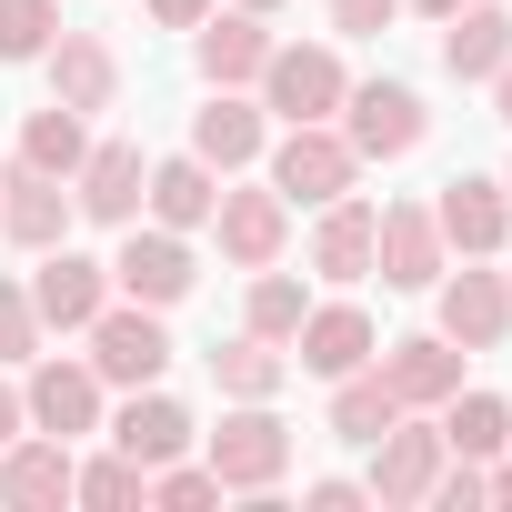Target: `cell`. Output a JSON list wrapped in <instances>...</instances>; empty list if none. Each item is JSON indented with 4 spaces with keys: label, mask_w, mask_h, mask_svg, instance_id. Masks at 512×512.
<instances>
[{
    "label": "cell",
    "mask_w": 512,
    "mask_h": 512,
    "mask_svg": "<svg viewBox=\"0 0 512 512\" xmlns=\"http://www.w3.org/2000/svg\"><path fill=\"white\" fill-rule=\"evenodd\" d=\"M272 191H282L292 211H322V201L362 191V151L342 141V121H282V141H272Z\"/></svg>",
    "instance_id": "6da1fadb"
},
{
    "label": "cell",
    "mask_w": 512,
    "mask_h": 512,
    "mask_svg": "<svg viewBox=\"0 0 512 512\" xmlns=\"http://www.w3.org/2000/svg\"><path fill=\"white\" fill-rule=\"evenodd\" d=\"M262 111L272 121H342V91H352V71H342V51L332 41H272V61H262Z\"/></svg>",
    "instance_id": "7a4b0ae2"
},
{
    "label": "cell",
    "mask_w": 512,
    "mask_h": 512,
    "mask_svg": "<svg viewBox=\"0 0 512 512\" xmlns=\"http://www.w3.org/2000/svg\"><path fill=\"white\" fill-rule=\"evenodd\" d=\"M201 462L221 472V492H272V482L292 472V422H282L272 402H231L221 432L201 442Z\"/></svg>",
    "instance_id": "3957f363"
},
{
    "label": "cell",
    "mask_w": 512,
    "mask_h": 512,
    "mask_svg": "<svg viewBox=\"0 0 512 512\" xmlns=\"http://www.w3.org/2000/svg\"><path fill=\"white\" fill-rule=\"evenodd\" d=\"M432 332L442 342H462V352H502L512 342V272H492V262H442V282H432Z\"/></svg>",
    "instance_id": "277c9868"
},
{
    "label": "cell",
    "mask_w": 512,
    "mask_h": 512,
    "mask_svg": "<svg viewBox=\"0 0 512 512\" xmlns=\"http://www.w3.org/2000/svg\"><path fill=\"white\" fill-rule=\"evenodd\" d=\"M422 131H432V111H422L412 81H352V91H342V141L362 151V171L422 151Z\"/></svg>",
    "instance_id": "5b68a950"
},
{
    "label": "cell",
    "mask_w": 512,
    "mask_h": 512,
    "mask_svg": "<svg viewBox=\"0 0 512 512\" xmlns=\"http://www.w3.org/2000/svg\"><path fill=\"white\" fill-rule=\"evenodd\" d=\"M101 382H121V392H141V382H161L171 372V332H161V312L151 302H101V322H91V352H81Z\"/></svg>",
    "instance_id": "8992f818"
},
{
    "label": "cell",
    "mask_w": 512,
    "mask_h": 512,
    "mask_svg": "<svg viewBox=\"0 0 512 512\" xmlns=\"http://www.w3.org/2000/svg\"><path fill=\"white\" fill-rule=\"evenodd\" d=\"M362 452H372V472H362V492H372L382 512H422V492H432V472L452 462V452H442V422H422V412H402V422H392V432H372Z\"/></svg>",
    "instance_id": "52a82bcc"
},
{
    "label": "cell",
    "mask_w": 512,
    "mask_h": 512,
    "mask_svg": "<svg viewBox=\"0 0 512 512\" xmlns=\"http://www.w3.org/2000/svg\"><path fill=\"white\" fill-rule=\"evenodd\" d=\"M191 282H201V262H191V231H161V221H131V231H121V251H111V292H121V302H151V312H171Z\"/></svg>",
    "instance_id": "ba28073f"
},
{
    "label": "cell",
    "mask_w": 512,
    "mask_h": 512,
    "mask_svg": "<svg viewBox=\"0 0 512 512\" xmlns=\"http://www.w3.org/2000/svg\"><path fill=\"white\" fill-rule=\"evenodd\" d=\"M101 372L91 362H71V352H31V382H21V412H31V432H61V442H81V432H101Z\"/></svg>",
    "instance_id": "9c48e42d"
},
{
    "label": "cell",
    "mask_w": 512,
    "mask_h": 512,
    "mask_svg": "<svg viewBox=\"0 0 512 512\" xmlns=\"http://www.w3.org/2000/svg\"><path fill=\"white\" fill-rule=\"evenodd\" d=\"M31 312H41V332H91L101 322V302H111V262H91V251H71V241H51V251H31Z\"/></svg>",
    "instance_id": "30bf717a"
},
{
    "label": "cell",
    "mask_w": 512,
    "mask_h": 512,
    "mask_svg": "<svg viewBox=\"0 0 512 512\" xmlns=\"http://www.w3.org/2000/svg\"><path fill=\"white\" fill-rule=\"evenodd\" d=\"M432 221H442V251H462V262H502V241H512V191L482 181V171H452L432 191Z\"/></svg>",
    "instance_id": "8fae6325"
},
{
    "label": "cell",
    "mask_w": 512,
    "mask_h": 512,
    "mask_svg": "<svg viewBox=\"0 0 512 512\" xmlns=\"http://www.w3.org/2000/svg\"><path fill=\"white\" fill-rule=\"evenodd\" d=\"M141 191H151L141 141H91V151H81V171H71V211H81V221H101V231H131V221H141Z\"/></svg>",
    "instance_id": "7c38bea8"
},
{
    "label": "cell",
    "mask_w": 512,
    "mask_h": 512,
    "mask_svg": "<svg viewBox=\"0 0 512 512\" xmlns=\"http://www.w3.org/2000/svg\"><path fill=\"white\" fill-rule=\"evenodd\" d=\"M211 231H221V262H231V272H272L282 241H292V201H282L272 181H262V191H231V181H221Z\"/></svg>",
    "instance_id": "4fadbf2b"
},
{
    "label": "cell",
    "mask_w": 512,
    "mask_h": 512,
    "mask_svg": "<svg viewBox=\"0 0 512 512\" xmlns=\"http://www.w3.org/2000/svg\"><path fill=\"white\" fill-rule=\"evenodd\" d=\"M41 71H51V101H61V111H81V121H91V111H121V51H111L101 31H71V21H61L51 51H41Z\"/></svg>",
    "instance_id": "5bb4252c"
},
{
    "label": "cell",
    "mask_w": 512,
    "mask_h": 512,
    "mask_svg": "<svg viewBox=\"0 0 512 512\" xmlns=\"http://www.w3.org/2000/svg\"><path fill=\"white\" fill-rule=\"evenodd\" d=\"M262 61H272V21L241 11V0H231V11L211 0V21L191 31V71H201L211 91H251V81H262Z\"/></svg>",
    "instance_id": "9a60e30c"
},
{
    "label": "cell",
    "mask_w": 512,
    "mask_h": 512,
    "mask_svg": "<svg viewBox=\"0 0 512 512\" xmlns=\"http://www.w3.org/2000/svg\"><path fill=\"white\" fill-rule=\"evenodd\" d=\"M442 221H432V201H382V231H372V272L392 282V292H432L442 282Z\"/></svg>",
    "instance_id": "2e32d148"
},
{
    "label": "cell",
    "mask_w": 512,
    "mask_h": 512,
    "mask_svg": "<svg viewBox=\"0 0 512 512\" xmlns=\"http://www.w3.org/2000/svg\"><path fill=\"white\" fill-rule=\"evenodd\" d=\"M71 472H81V452H71L61 432L0 442V512H61V502H71Z\"/></svg>",
    "instance_id": "e0dca14e"
},
{
    "label": "cell",
    "mask_w": 512,
    "mask_h": 512,
    "mask_svg": "<svg viewBox=\"0 0 512 512\" xmlns=\"http://www.w3.org/2000/svg\"><path fill=\"white\" fill-rule=\"evenodd\" d=\"M372 352H382V332H372L362 302H312L302 332H292V362H302L312 382H342V372H362Z\"/></svg>",
    "instance_id": "ac0fdd59"
},
{
    "label": "cell",
    "mask_w": 512,
    "mask_h": 512,
    "mask_svg": "<svg viewBox=\"0 0 512 512\" xmlns=\"http://www.w3.org/2000/svg\"><path fill=\"white\" fill-rule=\"evenodd\" d=\"M71 181H51V171H31V161H11L0 171V241H21V251H51V241H71Z\"/></svg>",
    "instance_id": "d6986e66"
},
{
    "label": "cell",
    "mask_w": 512,
    "mask_h": 512,
    "mask_svg": "<svg viewBox=\"0 0 512 512\" xmlns=\"http://www.w3.org/2000/svg\"><path fill=\"white\" fill-rule=\"evenodd\" d=\"M372 362H382V382L402 392V412H442V402L462 392V362H472V352L442 342V332H412V342H382Z\"/></svg>",
    "instance_id": "ffe728a7"
},
{
    "label": "cell",
    "mask_w": 512,
    "mask_h": 512,
    "mask_svg": "<svg viewBox=\"0 0 512 512\" xmlns=\"http://www.w3.org/2000/svg\"><path fill=\"white\" fill-rule=\"evenodd\" d=\"M372 231H382V211H372L362 191H342V201H322V221H312V251H302V262H312L332 292H352V282H372Z\"/></svg>",
    "instance_id": "44dd1931"
},
{
    "label": "cell",
    "mask_w": 512,
    "mask_h": 512,
    "mask_svg": "<svg viewBox=\"0 0 512 512\" xmlns=\"http://www.w3.org/2000/svg\"><path fill=\"white\" fill-rule=\"evenodd\" d=\"M191 151L231 181V171H251V161L272 151V111H262V101H241V91H211V101L191 111Z\"/></svg>",
    "instance_id": "7402d4cb"
},
{
    "label": "cell",
    "mask_w": 512,
    "mask_h": 512,
    "mask_svg": "<svg viewBox=\"0 0 512 512\" xmlns=\"http://www.w3.org/2000/svg\"><path fill=\"white\" fill-rule=\"evenodd\" d=\"M191 442H201V432H191V412H181V402H171L161 382H141V392H131L121 412H111V452H131L141 472H161V462H181Z\"/></svg>",
    "instance_id": "603a6c76"
},
{
    "label": "cell",
    "mask_w": 512,
    "mask_h": 512,
    "mask_svg": "<svg viewBox=\"0 0 512 512\" xmlns=\"http://www.w3.org/2000/svg\"><path fill=\"white\" fill-rule=\"evenodd\" d=\"M211 201H221V171H211L201 151H171V161H151V191H141V211H151L161 231H211Z\"/></svg>",
    "instance_id": "cb8c5ba5"
},
{
    "label": "cell",
    "mask_w": 512,
    "mask_h": 512,
    "mask_svg": "<svg viewBox=\"0 0 512 512\" xmlns=\"http://www.w3.org/2000/svg\"><path fill=\"white\" fill-rule=\"evenodd\" d=\"M512 61V11L502 0H462V11L442 21V71L452 81H492Z\"/></svg>",
    "instance_id": "d4e9b609"
},
{
    "label": "cell",
    "mask_w": 512,
    "mask_h": 512,
    "mask_svg": "<svg viewBox=\"0 0 512 512\" xmlns=\"http://www.w3.org/2000/svg\"><path fill=\"white\" fill-rule=\"evenodd\" d=\"M211 382H221V402H272L292 382V352L262 332H231V342H211Z\"/></svg>",
    "instance_id": "484cf974"
},
{
    "label": "cell",
    "mask_w": 512,
    "mask_h": 512,
    "mask_svg": "<svg viewBox=\"0 0 512 512\" xmlns=\"http://www.w3.org/2000/svg\"><path fill=\"white\" fill-rule=\"evenodd\" d=\"M442 452H462V462H492V452H512V402L462 382V392L442 402Z\"/></svg>",
    "instance_id": "4316f807"
},
{
    "label": "cell",
    "mask_w": 512,
    "mask_h": 512,
    "mask_svg": "<svg viewBox=\"0 0 512 512\" xmlns=\"http://www.w3.org/2000/svg\"><path fill=\"white\" fill-rule=\"evenodd\" d=\"M81 151H91V121H81V111H61V101H41V111L21 121V151H11V161H31V171L71 181V171H81Z\"/></svg>",
    "instance_id": "83f0119b"
},
{
    "label": "cell",
    "mask_w": 512,
    "mask_h": 512,
    "mask_svg": "<svg viewBox=\"0 0 512 512\" xmlns=\"http://www.w3.org/2000/svg\"><path fill=\"white\" fill-rule=\"evenodd\" d=\"M392 422H402V392L382 382V362H362V372L332 382V432H342V442H372V432H392Z\"/></svg>",
    "instance_id": "f1b7e54d"
},
{
    "label": "cell",
    "mask_w": 512,
    "mask_h": 512,
    "mask_svg": "<svg viewBox=\"0 0 512 512\" xmlns=\"http://www.w3.org/2000/svg\"><path fill=\"white\" fill-rule=\"evenodd\" d=\"M302 312H312V292H302L282 262H272V272H251V292H241V332H262V342H282V352H292Z\"/></svg>",
    "instance_id": "f546056e"
},
{
    "label": "cell",
    "mask_w": 512,
    "mask_h": 512,
    "mask_svg": "<svg viewBox=\"0 0 512 512\" xmlns=\"http://www.w3.org/2000/svg\"><path fill=\"white\" fill-rule=\"evenodd\" d=\"M71 502H91V512H131V502H151V472H141L131 452H101V462L71 472Z\"/></svg>",
    "instance_id": "4dcf8cb0"
},
{
    "label": "cell",
    "mask_w": 512,
    "mask_h": 512,
    "mask_svg": "<svg viewBox=\"0 0 512 512\" xmlns=\"http://www.w3.org/2000/svg\"><path fill=\"white\" fill-rule=\"evenodd\" d=\"M61 31V0H0V61H41Z\"/></svg>",
    "instance_id": "1f68e13d"
},
{
    "label": "cell",
    "mask_w": 512,
    "mask_h": 512,
    "mask_svg": "<svg viewBox=\"0 0 512 512\" xmlns=\"http://www.w3.org/2000/svg\"><path fill=\"white\" fill-rule=\"evenodd\" d=\"M41 342H51V332H41V312H31V282H0V362L31 372Z\"/></svg>",
    "instance_id": "d6a6232c"
},
{
    "label": "cell",
    "mask_w": 512,
    "mask_h": 512,
    "mask_svg": "<svg viewBox=\"0 0 512 512\" xmlns=\"http://www.w3.org/2000/svg\"><path fill=\"white\" fill-rule=\"evenodd\" d=\"M151 502L161 512H201V502H221V472L211 462H161L151 472Z\"/></svg>",
    "instance_id": "836d02e7"
},
{
    "label": "cell",
    "mask_w": 512,
    "mask_h": 512,
    "mask_svg": "<svg viewBox=\"0 0 512 512\" xmlns=\"http://www.w3.org/2000/svg\"><path fill=\"white\" fill-rule=\"evenodd\" d=\"M392 21H402V0H332V31L342 41H382Z\"/></svg>",
    "instance_id": "e575fe53"
},
{
    "label": "cell",
    "mask_w": 512,
    "mask_h": 512,
    "mask_svg": "<svg viewBox=\"0 0 512 512\" xmlns=\"http://www.w3.org/2000/svg\"><path fill=\"white\" fill-rule=\"evenodd\" d=\"M302 502H312V512H362V502H372V492H362V482H352V472H322V482H312V492H302Z\"/></svg>",
    "instance_id": "d590c367"
},
{
    "label": "cell",
    "mask_w": 512,
    "mask_h": 512,
    "mask_svg": "<svg viewBox=\"0 0 512 512\" xmlns=\"http://www.w3.org/2000/svg\"><path fill=\"white\" fill-rule=\"evenodd\" d=\"M141 11H151L161 31H201V21H211V0H141Z\"/></svg>",
    "instance_id": "8d00e7d4"
},
{
    "label": "cell",
    "mask_w": 512,
    "mask_h": 512,
    "mask_svg": "<svg viewBox=\"0 0 512 512\" xmlns=\"http://www.w3.org/2000/svg\"><path fill=\"white\" fill-rule=\"evenodd\" d=\"M31 432V412H21V382H0V442H21Z\"/></svg>",
    "instance_id": "74e56055"
},
{
    "label": "cell",
    "mask_w": 512,
    "mask_h": 512,
    "mask_svg": "<svg viewBox=\"0 0 512 512\" xmlns=\"http://www.w3.org/2000/svg\"><path fill=\"white\" fill-rule=\"evenodd\" d=\"M482 502H512V462H502V452L482 462Z\"/></svg>",
    "instance_id": "f35d334b"
},
{
    "label": "cell",
    "mask_w": 512,
    "mask_h": 512,
    "mask_svg": "<svg viewBox=\"0 0 512 512\" xmlns=\"http://www.w3.org/2000/svg\"><path fill=\"white\" fill-rule=\"evenodd\" d=\"M492 121H512V61L492 71Z\"/></svg>",
    "instance_id": "ab89813d"
},
{
    "label": "cell",
    "mask_w": 512,
    "mask_h": 512,
    "mask_svg": "<svg viewBox=\"0 0 512 512\" xmlns=\"http://www.w3.org/2000/svg\"><path fill=\"white\" fill-rule=\"evenodd\" d=\"M402 11H422V21H452V11H462V0H402Z\"/></svg>",
    "instance_id": "60d3db41"
},
{
    "label": "cell",
    "mask_w": 512,
    "mask_h": 512,
    "mask_svg": "<svg viewBox=\"0 0 512 512\" xmlns=\"http://www.w3.org/2000/svg\"><path fill=\"white\" fill-rule=\"evenodd\" d=\"M241 11H262V21H272V11H282V0H241Z\"/></svg>",
    "instance_id": "b9f144b4"
},
{
    "label": "cell",
    "mask_w": 512,
    "mask_h": 512,
    "mask_svg": "<svg viewBox=\"0 0 512 512\" xmlns=\"http://www.w3.org/2000/svg\"><path fill=\"white\" fill-rule=\"evenodd\" d=\"M502 191H512V171H502Z\"/></svg>",
    "instance_id": "7bdbcfd3"
},
{
    "label": "cell",
    "mask_w": 512,
    "mask_h": 512,
    "mask_svg": "<svg viewBox=\"0 0 512 512\" xmlns=\"http://www.w3.org/2000/svg\"><path fill=\"white\" fill-rule=\"evenodd\" d=\"M502 251H512V241H502Z\"/></svg>",
    "instance_id": "ee69618b"
}]
</instances>
